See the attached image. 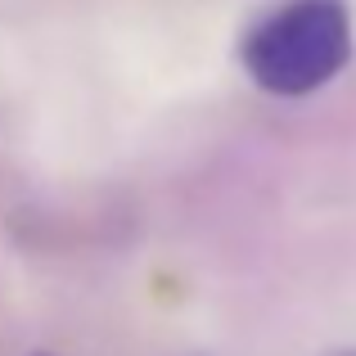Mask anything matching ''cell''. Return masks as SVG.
Returning <instances> with one entry per match:
<instances>
[{"mask_svg": "<svg viewBox=\"0 0 356 356\" xmlns=\"http://www.w3.org/2000/svg\"><path fill=\"white\" fill-rule=\"evenodd\" d=\"M243 72L270 95H312L352 59V18L343 0H289L248 27Z\"/></svg>", "mask_w": 356, "mask_h": 356, "instance_id": "1", "label": "cell"}]
</instances>
